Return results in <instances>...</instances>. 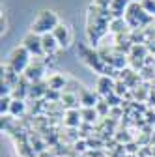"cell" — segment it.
<instances>
[{
  "instance_id": "8fae6325",
  "label": "cell",
  "mask_w": 155,
  "mask_h": 157,
  "mask_svg": "<svg viewBox=\"0 0 155 157\" xmlns=\"http://www.w3.org/2000/svg\"><path fill=\"white\" fill-rule=\"evenodd\" d=\"M131 4V0H112V4H110V13H114L116 19H122V13L127 11Z\"/></svg>"
},
{
  "instance_id": "d6986e66",
  "label": "cell",
  "mask_w": 155,
  "mask_h": 157,
  "mask_svg": "<svg viewBox=\"0 0 155 157\" xmlns=\"http://www.w3.org/2000/svg\"><path fill=\"white\" fill-rule=\"evenodd\" d=\"M105 101L108 103V107H116V105H120V95L118 94H110L105 97Z\"/></svg>"
},
{
  "instance_id": "cb8c5ba5",
  "label": "cell",
  "mask_w": 155,
  "mask_h": 157,
  "mask_svg": "<svg viewBox=\"0 0 155 157\" xmlns=\"http://www.w3.org/2000/svg\"><path fill=\"white\" fill-rule=\"evenodd\" d=\"M131 2H134V4H140V2H144V0H131Z\"/></svg>"
},
{
  "instance_id": "9c48e42d",
  "label": "cell",
  "mask_w": 155,
  "mask_h": 157,
  "mask_svg": "<svg viewBox=\"0 0 155 157\" xmlns=\"http://www.w3.org/2000/svg\"><path fill=\"white\" fill-rule=\"evenodd\" d=\"M41 43H43V51H45V54H54L56 49L60 47V45H58V41H56V37L52 36V32L41 36Z\"/></svg>"
},
{
  "instance_id": "603a6c76",
  "label": "cell",
  "mask_w": 155,
  "mask_h": 157,
  "mask_svg": "<svg viewBox=\"0 0 155 157\" xmlns=\"http://www.w3.org/2000/svg\"><path fill=\"white\" fill-rule=\"evenodd\" d=\"M40 157H54V155H52V153H49V151H41V153H40Z\"/></svg>"
},
{
  "instance_id": "5bb4252c",
  "label": "cell",
  "mask_w": 155,
  "mask_h": 157,
  "mask_svg": "<svg viewBox=\"0 0 155 157\" xmlns=\"http://www.w3.org/2000/svg\"><path fill=\"white\" fill-rule=\"evenodd\" d=\"M26 112V103L23 99H13L9 107V116H23Z\"/></svg>"
},
{
  "instance_id": "5b68a950",
  "label": "cell",
  "mask_w": 155,
  "mask_h": 157,
  "mask_svg": "<svg viewBox=\"0 0 155 157\" xmlns=\"http://www.w3.org/2000/svg\"><path fill=\"white\" fill-rule=\"evenodd\" d=\"M52 36L56 37V41H58V45H60V47H67L71 43V30L64 23H60V25L52 30Z\"/></svg>"
},
{
  "instance_id": "3957f363",
  "label": "cell",
  "mask_w": 155,
  "mask_h": 157,
  "mask_svg": "<svg viewBox=\"0 0 155 157\" xmlns=\"http://www.w3.org/2000/svg\"><path fill=\"white\" fill-rule=\"evenodd\" d=\"M149 21H151V15H148L142 10L140 4H134V2L129 4V8L125 11V23L127 25H131V26H142V25H146Z\"/></svg>"
},
{
  "instance_id": "277c9868",
  "label": "cell",
  "mask_w": 155,
  "mask_h": 157,
  "mask_svg": "<svg viewBox=\"0 0 155 157\" xmlns=\"http://www.w3.org/2000/svg\"><path fill=\"white\" fill-rule=\"evenodd\" d=\"M23 47L34 54V56H43L45 51H43V43H41V36L40 34H36V32H28L25 37H23Z\"/></svg>"
},
{
  "instance_id": "ac0fdd59",
  "label": "cell",
  "mask_w": 155,
  "mask_h": 157,
  "mask_svg": "<svg viewBox=\"0 0 155 157\" xmlns=\"http://www.w3.org/2000/svg\"><path fill=\"white\" fill-rule=\"evenodd\" d=\"M140 6L148 15H155V0H144V2H140Z\"/></svg>"
},
{
  "instance_id": "30bf717a",
  "label": "cell",
  "mask_w": 155,
  "mask_h": 157,
  "mask_svg": "<svg viewBox=\"0 0 155 157\" xmlns=\"http://www.w3.org/2000/svg\"><path fill=\"white\" fill-rule=\"evenodd\" d=\"M47 90H49V84L43 82V81H37V82L30 84V95L34 97L36 101H40L41 95H47Z\"/></svg>"
},
{
  "instance_id": "8992f818",
  "label": "cell",
  "mask_w": 155,
  "mask_h": 157,
  "mask_svg": "<svg viewBox=\"0 0 155 157\" xmlns=\"http://www.w3.org/2000/svg\"><path fill=\"white\" fill-rule=\"evenodd\" d=\"M114 86H116V82L112 81L108 75H101V77L97 78V94H101L103 97L114 94Z\"/></svg>"
},
{
  "instance_id": "ffe728a7",
  "label": "cell",
  "mask_w": 155,
  "mask_h": 157,
  "mask_svg": "<svg viewBox=\"0 0 155 157\" xmlns=\"http://www.w3.org/2000/svg\"><path fill=\"white\" fill-rule=\"evenodd\" d=\"M97 114H107L108 110H110V107H108V103L105 101V99H101V101H97Z\"/></svg>"
},
{
  "instance_id": "4fadbf2b",
  "label": "cell",
  "mask_w": 155,
  "mask_h": 157,
  "mask_svg": "<svg viewBox=\"0 0 155 157\" xmlns=\"http://www.w3.org/2000/svg\"><path fill=\"white\" fill-rule=\"evenodd\" d=\"M81 103L84 105V109H93L95 105H97V97H95L92 92H88V90H82L81 92Z\"/></svg>"
},
{
  "instance_id": "7402d4cb",
  "label": "cell",
  "mask_w": 155,
  "mask_h": 157,
  "mask_svg": "<svg viewBox=\"0 0 155 157\" xmlns=\"http://www.w3.org/2000/svg\"><path fill=\"white\" fill-rule=\"evenodd\" d=\"M47 99H52V101H58V99H62V95H60V92H58V90H47Z\"/></svg>"
},
{
  "instance_id": "44dd1931",
  "label": "cell",
  "mask_w": 155,
  "mask_h": 157,
  "mask_svg": "<svg viewBox=\"0 0 155 157\" xmlns=\"http://www.w3.org/2000/svg\"><path fill=\"white\" fill-rule=\"evenodd\" d=\"M112 0H93V6H97L99 10H110Z\"/></svg>"
},
{
  "instance_id": "ba28073f",
  "label": "cell",
  "mask_w": 155,
  "mask_h": 157,
  "mask_svg": "<svg viewBox=\"0 0 155 157\" xmlns=\"http://www.w3.org/2000/svg\"><path fill=\"white\" fill-rule=\"evenodd\" d=\"M81 120H82V114H81L79 109H69V110H66V114H64V124H66L67 127H71V129L79 127V125H81Z\"/></svg>"
},
{
  "instance_id": "9a60e30c",
  "label": "cell",
  "mask_w": 155,
  "mask_h": 157,
  "mask_svg": "<svg viewBox=\"0 0 155 157\" xmlns=\"http://www.w3.org/2000/svg\"><path fill=\"white\" fill-rule=\"evenodd\" d=\"M125 28H127V23L123 21V19H114V21L110 23V30L116 32V34H122Z\"/></svg>"
},
{
  "instance_id": "7c38bea8",
  "label": "cell",
  "mask_w": 155,
  "mask_h": 157,
  "mask_svg": "<svg viewBox=\"0 0 155 157\" xmlns=\"http://www.w3.org/2000/svg\"><path fill=\"white\" fill-rule=\"evenodd\" d=\"M47 84H49V88H51V90H58V92H60L62 88H66L67 81H66V77H64V75L54 73V75H51V77H49Z\"/></svg>"
},
{
  "instance_id": "2e32d148",
  "label": "cell",
  "mask_w": 155,
  "mask_h": 157,
  "mask_svg": "<svg viewBox=\"0 0 155 157\" xmlns=\"http://www.w3.org/2000/svg\"><path fill=\"white\" fill-rule=\"evenodd\" d=\"M81 114H82V120L88 122V124L95 122V118H97V110H95V109H82Z\"/></svg>"
},
{
  "instance_id": "6da1fadb",
  "label": "cell",
  "mask_w": 155,
  "mask_h": 157,
  "mask_svg": "<svg viewBox=\"0 0 155 157\" xmlns=\"http://www.w3.org/2000/svg\"><path fill=\"white\" fill-rule=\"evenodd\" d=\"M58 25H60V21H58V15H56L54 11H51V10H43L40 15L36 17V21L32 23V32L40 34V36L51 34Z\"/></svg>"
},
{
  "instance_id": "52a82bcc",
  "label": "cell",
  "mask_w": 155,
  "mask_h": 157,
  "mask_svg": "<svg viewBox=\"0 0 155 157\" xmlns=\"http://www.w3.org/2000/svg\"><path fill=\"white\" fill-rule=\"evenodd\" d=\"M23 75L28 78L30 82H37V81H41V78H43V66L40 62H32Z\"/></svg>"
},
{
  "instance_id": "e0dca14e",
  "label": "cell",
  "mask_w": 155,
  "mask_h": 157,
  "mask_svg": "<svg viewBox=\"0 0 155 157\" xmlns=\"http://www.w3.org/2000/svg\"><path fill=\"white\" fill-rule=\"evenodd\" d=\"M11 101H13V97H11V95H6V97H2V99H0V114H2V116L9 112Z\"/></svg>"
},
{
  "instance_id": "7a4b0ae2",
  "label": "cell",
  "mask_w": 155,
  "mask_h": 157,
  "mask_svg": "<svg viewBox=\"0 0 155 157\" xmlns=\"http://www.w3.org/2000/svg\"><path fill=\"white\" fill-rule=\"evenodd\" d=\"M30 52L21 45V47H15L13 51H11V54H9V60H8V64L17 71V73H25L26 71V67L32 64L30 62Z\"/></svg>"
}]
</instances>
